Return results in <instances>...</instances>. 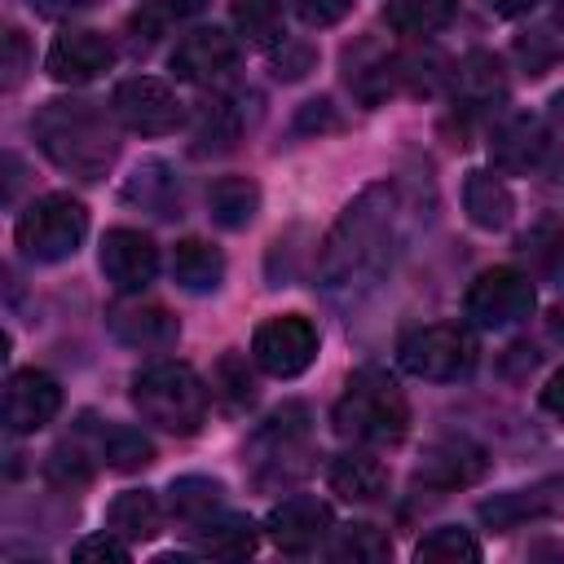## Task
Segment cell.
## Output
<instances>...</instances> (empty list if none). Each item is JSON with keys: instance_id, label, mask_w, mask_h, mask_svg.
<instances>
[{"instance_id": "6da1fadb", "label": "cell", "mask_w": 564, "mask_h": 564, "mask_svg": "<svg viewBox=\"0 0 564 564\" xmlns=\"http://www.w3.org/2000/svg\"><path fill=\"white\" fill-rule=\"evenodd\" d=\"M392 234H397V189L388 181L366 185L330 225L317 251V282L330 295L370 286L392 256Z\"/></svg>"}, {"instance_id": "7a4b0ae2", "label": "cell", "mask_w": 564, "mask_h": 564, "mask_svg": "<svg viewBox=\"0 0 564 564\" xmlns=\"http://www.w3.org/2000/svg\"><path fill=\"white\" fill-rule=\"evenodd\" d=\"M31 137L44 150V159L75 176V181H101L119 154V132L101 101L88 97H53L31 115Z\"/></svg>"}, {"instance_id": "3957f363", "label": "cell", "mask_w": 564, "mask_h": 564, "mask_svg": "<svg viewBox=\"0 0 564 564\" xmlns=\"http://www.w3.org/2000/svg\"><path fill=\"white\" fill-rule=\"evenodd\" d=\"M330 423L352 445H397L410 427V401L397 388V379L379 366H361L348 375Z\"/></svg>"}, {"instance_id": "277c9868", "label": "cell", "mask_w": 564, "mask_h": 564, "mask_svg": "<svg viewBox=\"0 0 564 564\" xmlns=\"http://www.w3.org/2000/svg\"><path fill=\"white\" fill-rule=\"evenodd\" d=\"M132 405L145 423L194 436L207 423V383L185 361H150L132 375Z\"/></svg>"}, {"instance_id": "5b68a950", "label": "cell", "mask_w": 564, "mask_h": 564, "mask_svg": "<svg viewBox=\"0 0 564 564\" xmlns=\"http://www.w3.org/2000/svg\"><path fill=\"white\" fill-rule=\"evenodd\" d=\"M247 471L260 489L295 485L313 467V423L300 401L278 405L247 441Z\"/></svg>"}, {"instance_id": "8992f818", "label": "cell", "mask_w": 564, "mask_h": 564, "mask_svg": "<svg viewBox=\"0 0 564 564\" xmlns=\"http://www.w3.org/2000/svg\"><path fill=\"white\" fill-rule=\"evenodd\" d=\"M84 234H88V212H84V203L70 198V194H44V198H35V203L18 216V225H13L18 251H22L26 260H35V264L70 260V256L79 251Z\"/></svg>"}, {"instance_id": "52a82bcc", "label": "cell", "mask_w": 564, "mask_h": 564, "mask_svg": "<svg viewBox=\"0 0 564 564\" xmlns=\"http://www.w3.org/2000/svg\"><path fill=\"white\" fill-rule=\"evenodd\" d=\"M476 339L471 330L454 326V322H436V326H419L401 339L397 348V361L405 375L414 379H427V383H458L476 370Z\"/></svg>"}, {"instance_id": "ba28073f", "label": "cell", "mask_w": 564, "mask_h": 564, "mask_svg": "<svg viewBox=\"0 0 564 564\" xmlns=\"http://www.w3.org/2000/svg\"><path fill=\"white\" fill-rule=\"evenodd\" d=\"M538 304V291H533V278L511 269V264H498V269H485L471 286H467V317L480 326V330H507L516 322H524Z\"/></svg>"}, {"instance_id": "9c48e42d", "label": "cell", "mask_w": 564, "mask_h": 564, "mask_svg": "<svg viewBox=\"0 0 564 564\" xmlns=\"http://www.w3.org/2000/svg\"><path fill=\"white\" fill-rule=\"evenodd\" d=\"M110 115L141 137H167L185 123V101L154 75H132L119 79L110 93Z\"/></svg>"}, {"instance_id": "30bf717a", "label": "cell", "mask_w": 564, "mask_h": 564, "mask_svg": "<svg viewBox=\"0 0 564 564\" xmlns=\"http://www.w3.org/2000/svg\"><path fill=\"white\" fill-rule=\"evenodd\" d=\"M251 357L264 375L273 379H295L313 366L317 357V326L300 313H282V317H269L256 326L251 335Z\"/></svg>"}, {"instance_id": "8fae6325", "label": "cell", "mask_w": 564, "mask_h": 564, "mask_svg": "<svg viewBox=\"0 0 564 564\" xmlns=\"http://www.w3.org/2000/svg\"><path fill=\"white\" fill-rule=\"evenodd\" d=\"M62 410V388L53 375L44 370H13L9 383H4V427L13 436H26V432H40L44 423H53Z\"/></svg>"}, {"instance_id": "7c38bea8", "label": "cell", "mask_w": 564, "mask_h": 564, "mask_svg": "<svg viewBox=\"0 0 564 564\" xmlns=\"http://www.w3.org/2000/svg\"><path fill=\"white\" fill-rule=\"evenodd\" d=\"M335 529V516L322 498H308V494H295V498H282L269 520H264V533L278 551L286 555H308L326 533Z\"/></svg>"}, {"instance_id": "4fadbf2b", "label": "cell", "mask_w": 564, "mask_h": 564, "mask_svg": "<svg viewBox=\"0 0 564 564\" xmlns=\"http://www.w3.org/2000/svg\"><path fill=\"white\" fill-rule=\"evenodd\" d=\"M115 57H119V53H115L110 35L79 26V31H62V35L53 40V48H48V57H44V70H48L57 84H93L97 75H106V70L115 66Z\"/></svg>"}, {"instance_id": "5bb4252c", "label": "cell", "mask_w": 564, "mask_h": 564, "mask_svg": "<svg viewBox=\"0 0 564 564\" xmlns=\"http://www.w3.org/2000/svg\"><path fill=\"white\" fill-rule=\"evenodd\" d=\"M485 467H489V458H485V449H480L476 441H467V436H445V441H436V445L423 454V463L414 467V485L436 489V494H454V489L476 485V480L485 476Z\"/></svg>"}, {"instance_id": "9a60e30c", "label": "cell", "mask_w": 564, "mask_h": 564, "mask_svg": "<svg viewBox=\"0 0 564 564\" xmlns=\"http://www.w3.org/2000/svg\"><path fill=\"white\" fill-rule=\"evenodd\" d=\"M101 273L115 291L137 295L159 273V247L141 229H110L101 238Z\"/></svg>"}, {"instance_id": "2e32d148", "label": "cell", "mask_w": 564, "mask_h": 564, "mask_svg": "<svg viewBox=\"0 0 564 564\" xmlns=\"http://www.w3.org/2000/svg\"><path fill=\"white\" fill-rule=\"evenodd\" d=\"M238 62V44L234 35H225L220 26H194L176 40L172 48V75L185 84H207L220 79L229 66Z\"/></svg>"}, {"instance_id": "e0dca14e", "label": "cell", "mask_w": 564, "mask_h": 564, "mask_svg": "<svg viewBox=\"0 0 564 564\" xmlns=\"http://www.w3.org/2000/svg\"><path fill=\"white\" fill-rule=\"evenodd\" d=\"M106 326L123 348H141V352H163L181 339V322L163 304H141V300L137 304H115L106 313Z\"/></svg>"}, {"instance_id": "ac0fdd59", "label": "cell", "mask_w": 564, "mask_h": 564, "mask_svg": "<svg viewBox=\"0 0 564 564\" xmlns=\"http://www.w3.org/2000/svg\"><path fill=\"white\" fill-rule=\"evenodd\" d=\"M546 516H564V476H551L533 489H511V494L480 502V520L494 529H520L524 520H546Z\"/></svg>"}, {"instance_id": "d6986e66", "label": "cell", "mask_w": 564, "mask_h": 564, "mask_svg": "<svg viewBox=\"0 0 564 564\" xmlns=\"http://www.w3.org/2000/svg\"><path fill=\"white\" fill-rule=\"evenodd\" d=\"M546 141H551V137H546L542 119H533V115H507V119L494 128V137H489V159H494L502 172H529V167L542 163Z\"/></svg>"}, {"instance_id": "ffe728a7", "label": "cell", "mask_w": 564, "mask_h": 564, "mask_svg": "<svg viewBox=\"0 0 564 564\" xmlns=\"http://www.w3.org/2000/svg\"><path fill=\"white\" fill-rule=\"evenodd\" d=\"M326 485L344 498V502H379L388 489V467L366 454V449H348L339 458H330L326 467Z\"/></svg>"}, {"instance_id": "44dd1931", "label": "cell", "mask_w": 564, "mask_h": 564, "mask_svg": "<svg viewBox=\"0 0 564 564\" xmlns=\"http://www.w3.org/2000/svg\"><path fill=\"white\" fill-rule=\"evenodd\" d=\"M123 198L137 203L150 216H181V181H176V172L163 159L137 163L128 185H123Z\"/></svg>"}, {"instance_id": "7402d4cb", "label": "cell", "mask_w": 564, "mask_h": 564, "mask_svg": "<svg viewBox=\"0 0 564 564\" xmlns=\"http://www.w3.org/2000/svg\"><path fill=\"white\" fill-rule=\"evenodd\" d=\"M463 207H467V220L476 229H507L511 216H516V198H511L507 181L494 176V172H485V167L467 172V181H463Z\"/></svg>"}, {"instance_id": "603a6c76", "label": "cell", "mask_w": 564, "mask_h": 564, "mask_svg": "<svg viewBox=\"0 0 564 564\" xmlns=\"http://www.w3.org/2000/svg\"><path fill=\"white\" fill-rule=\"evenodd\" d=\"M220 278H225V256H220L212 242L185 238V242L172 247V282H176L181 291L207 295V291L220 286Z\"/></svg>"}, {"instance_id": "cb8c5ba5", "label": "cell", "mask_w": 564, "mask_h": 564, "mask_svg": "<svg viewBox=\"0 0 564 564\" xmlns=\"http://www.w3.org/2000/svg\"><path fill=\"white\" fill-rule=\"evenodd\" d=\"M194 555H212V560H242L256 551L260 533L247 516H212L207 524L194 529Z\"/></svg>"}, {"instance_id": "d4e9b609", "label": "cell", "mask_w": 564, "mask_h": 564, "mask_svg": "<svg viewBox=\"0 0 564 564\" xmlns=\"http://www.w3.org/2000/svg\"><path fill=\"white\" fill-rule=\"evenodd\" d=\"M207 212L220 229H247L260 212V185L251 176H220L207 189Z\"/></svg>"}, {"instance_id": "484cf974", "label": "cell", "mask_w": 564, "mask_h": 564, "mask_svg": "<svg viewBox=\"0 0 564 564\" xmlns=\"http://www.w3.org/2000/svg\"><path fill=\"white\" fill-rule=\"evenodd\" d=\"M167 507H172L176 520H185V524L198 529V524H207L212 516L225 511V485L212 480V476H181L167 489Z\"/></svg>"}, {"instance_id": "4316f807", "label": "cell", "mask_w": 564, "mask_h": 564, "mask_svg": "<svg viewBox=\"0 0 564 564\" xmlns=\"http://www.w3.org/2000/svg\"><path fill=\"white\" fill-rule=\"evenodd\" d=\"M106 529L123 542H150L159 533V502L145 489H128L106 507Z\"/></svg>"}, {"instance_id": "83f0119b", "label": "cell", "mask_w": 564, "mask_h": 564, "mask_svg": "<svg viewBox=\"0 0 564 564\" xmlns=\"http://www.w3.org/2000/svg\"><path fill=\"white\" fill-rule=\"evenodd\" d=\"M238 110L225 101V97H212V101H203L198 106V123H194V154L198 159H207V154H225V150H234V141H238Z\"/></svg>"}, {"instance_id": "f1b7e54d", "label": "cell", "mask_w": 564, "mask_h": 564, "mask_svg": "<svg viewBox=\"0 0 564 564\" xmlns=\"http://www.w3.org/2000/svg\"><path fill=\"white\" fill-rule=\"evenodd\" d=\"M454 18V0H388L383 22L397 35H432Z\"/></svg>"}, {"instance_id": "f546056e", "label": "cell", "mask_w": 564, "mask_h": 564, "mask_svg": "<svg viewBox=\"0 0 564 564\" xmlns=\"http://www.w3.org/2000/svg\"><path fill=\"white\" fill-rule=\"evenodd\" d=\"M203 9H207V0H150V4H141L132 13L128 31L137 35V44H154L172 22H185V18L203 13Z\"/></svg>"}, {"instance_id": "4dcf8cb0", "label": "cell", "mask_w": 564, "mask_h": 564, "mask_svg": "<svg viewBox=\"0 0 564 564\" xmlns=\"http://www.w3.org/2000/svg\"><path fill=\"white\" fill-rule=\"evenodd\" d=\"M234 26L247 44H278L282 31V0H234Z\"/></svg>"}, {"instance_id": "1f68e13d", "label": "cell", "mask_w": 564, "mask_h": 564, "mask_svg": "<svg viewBox=\"0 0 564 564\" xmlns=\"http://www.w3.org/2000/svg\"><path fill=\"white\" fill-rule=\"evenodd\" d=\"M101 458H106V467H115V471H141V467H150L154 463V445H150V436H141L137 427H106L101 432Z\"/></svg>"}, {"instance_id": "d6a6232c", "label": "cell", "mask_w": 564, "mask_h": 564, "mask_svg": "<svg viewBox=\"0 0 564 564\" xmlns=\"http://www.w3.org/2000/svg\"><path fill=\"white\" fill-rule=\"evenodd\" d=\"M454 88H458L471 106L494 101V97L502 93V66H498L489 53H471V57L454 70Z\"/></svg>"}, {"instance_id": "836d02e7", "label": "cell", "mask_w": 564, "mask_h": 564, "mask_svg": "<svg viewBox=\"0 0 564 564\" xmlns=\"http://www.w3.org/2000/svg\"><path fill=\"white\" fill-rule=\"evenodd\" d=\"M414 560L423 564H432V560H449V564H458V560H480V542L467 533V529H458V524H445V529H432L419 546H414Z\"/></svg>"}, {"instance_id": "e575fe53", "label": "cell", "mask_w": 564, "mask_h": 564, "mask_svg": "<svg viewBox=\"0 0 564 564\" xmlns=\"http://www.w3.org/2000/svg\"><path fill=\"white\" fill-rule=\"evenodd\" d=\"M388 551H392V542L375 524H348V529H339V538L330 546L335 560H366V564L388 560Z\"/></svg>"}, {"instance_id": "d590c367", "label": "cell", "mask_w": 564, "mask_h": 564, "mask_svg": "<svg viewBox=\"0 0 564 564\" xmlns=\"http://www.w3.org/2000/svg\"><path fill=\"white\" fill-rule=\"evenodd\" d=\"M44 476H48L53 485H62V489H79V485L93 480V463L84 458L79 445H57V449H48V458H44Z\"/></svg>"}, {"instance_id": "8d00e7d4", "label": "cell", "mask_w": 564, "mask_h": 564, "mask_svg": "<svg viewBox=\"0 0 564 564\" xmlns=\"http://www.w3.org/2000/svg\"><path fill=\"white\" fill-rule=\"evenodd\" d=\"M216 383H220V392H225L229 405H251L256 401V379L247 375V361L234 357V352L216 366Z\"/></svg>"}, {"instance_id": "74e56055", "label": "cell", "mask_w": 564, "mask_h": 564, "mask_svg": "<svg viewBox=\"0 0 564 564\" xmlns=\"http://www.w3.org/2000/svg\"><path fill=\"white\" fill-rule=\"evenodd\" d=\"M308 66H313V48H308L304 40L282 35V40L273 44V70H278V79H300Z\"/></svg>"}, {"instance_id": "f35d334b", "label": "cell", "mask_w": 564, "mask_h": 564, "mask_svg": "<svg viewBox=\"0 0 564 564\" xmlns=\"http://www.w3.org/2000/svg\"><path fill=\"white\" fill-rule=\"evenodd\" d=\"M352 9V0H291V13L304 22V26H335L344 13Z\"/></svg>"}, {"instance_id": "ab89813d", "label": "cell", "mask_w": 564, "mask_h": 564, "mask_svg": "<svg viewBox=\"0 0 564 564\" xmlns=\"http://www.w3.org/2000/svg\"><path fill=\"white\" fill-rule=\"evenodd\" d=\"M516 53H520V62L529 66V75H542V70H546L564 48H560V44H551V31H533L529 40H520V44H516Z\"/></svg>"}, {"instance_id": "60d3db41", "label": "cell", "mask_w": 564, "mask_h": 564, "mask_svg": "<svg viewBox=\"0 0 564 564\" xmlns=\"http://www.w3.org/2000/svg\"><path fill=\"white\" fill-rule=\"evenodd\" d=\"M70 555H75V560H115V564H123L132 551H128V542H123L119 533H110V529H106V533L84 538V542H79Z\"/></svg>"}, {"instance_id": "b9f144b4", "label": "cell", "mask_w": 564, "mask_h": 564, "mask_svg": "<svg viewBox=\"0 0 564 564\" xmlns=\"http://www.w3.org/2000/svg\"><path fill=\"white\" fill-rule=\"evenodd\" d=\"M26 35L22 31H4V88H18L26 75Z\"/></svg>"}, {"instance_id": "7bdbcfd3", "label": "cell", "mask_w": 564, "mask_h": 564, "mask_svg": "<svg viewBox=\"0 0 564 564\" xmlns=\"http://www.w3.org/2000/svg\"><path fill=\"white\" fill-rule=\"evenodd\" d=\"M538 260H542V278L564 291V234H555L546 247H538Z\"/></svg>"}, {"instance_id": "ee69618b", "label": "cell", "mask_w": 564, "mask_h": 564, "mask_svg": "<svg viewBox=\"0 0 564 564\" xmlns=\"http://www.w3.org/2000/svg\"><path fill=\"white\" fill-rule=\"evenodd\" d=\"M542 410H546V414H555V419L564 423V366L546 379V388H542Z\"/></svg>"}, {"instance_id": "f6af8a7d", "label": "cell", "mask_w": 564, "mask_h": 564, "mask_svg": "<svg viewBox=\"0 0 564 564\" xmlns=\"http://www.w3.org/2000/svg\"><path fill=\"white\" fill-rule=\"evenodd\" d=\"M88 4H93V0H31V9L44 13V18H70V13L88 9Z\"/></svg>"}, {"instance_id": "bcb514c9", "label": "cell", "mask_w": 564, "mask_h": 564, "mask_svg": "<svg viewBox=\"0 0 564 564\" xmlns=\"http://www.w3.org/2000/svg\"><path fill=\"white\" fill-rule=\"evenodd\" d=\"M485 4H489L498 18H520V13H529L538 0H485Z\"/></svg>"}, {"instance_id": "7dc6e473", "label": "cell", "mask_w": 564, "mask_h": 564, "mask_svg": "<svg viewBox=\"0 0 564 564\" xmlns=\"http://www.w3.org/2000/svg\"><path fill=\"white\" fill-rule=\"evenodd\" d=\"M546 330H551V335L564 344V304H560V308H551V317H546Z\"/></svg>"}, {"instance_id": "c3c4849f", "label": "cell", "mask_w": 564, "mask_h": 564, "mask_svg": "<svg viewBox=\"0 0 564 564\" xmlns=\"http://www.w3.org/2000/svg\"><path fill=\"white\" fill-rule=\"evenodd\" d=\"M555 9H560V22H564V0H555Z\"/></svg>"}]
</instances>
